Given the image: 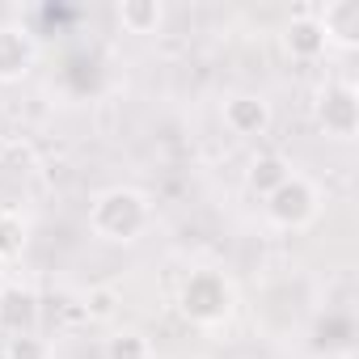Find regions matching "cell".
Here are the masks:
<instances>
[{
	"label": "cell",
	"mask_w": 359,
	"mask_h": 359,
	"mask_svg": "<svg viewBox=\"0 0 359 359\" xmlns=\"http://www.w3.org/2000/svg\"><path fill=\"white\" fill-rule=\"evenodd\" d=\"M0 359H5V351H0Z\"/></svg>",
	"instance_id": "e0dca14e"
},
{
	"label": "cell",
	"mask_w": 359,
	"mask_h": 359,
	"mask_svg": "<svg viewBox=\"0 0 359 359\" xmlns=\"http://www.w3.org/2000/svg\"><path fill=\"white\" fill-rule=\"evenodd\" d=\"M283 47H287V55H296V60H317L330 43H325L317 18H313V13H300V18H292V22L283 26Z\"/></svg>",
	"instance_id": "9c48e42d"
},
{
	"label": "cell",
	"mask_w": 359,
	"mask_h": 359,
	"mask_svg": "<svg viewBox=\"0 0 359 359\" xmlns=\"http://www.w3.org/2000/svg\"><path fill=\"white\" fill-rule=\"evenodd\" d=\"M81 313H85L89 321H110V317L118 313V292H114V287H89V292L81 296Z\"/></svg>",
	"instance_id": "5bb4252c"
},
{
	"label": "cell",
	"mask_w": 359,
	"mask_h": 359,
	"mask_svg": "<svg viewBox=\"0 0 359 359\" xmlns=\"http://www.w3.org/2000/svg\"><path fill=\"white\" fill-rule=\"evenodd\" d=\"M106 359H152V342L140 330H118L106 338Z\"/></svg>",
	"instance_id": "4fadbf2b"
},
{
	"label": "cell",
	"mask_w": 359,
	"mask_h": 359,
	"mask_svg": "<svg viewBox=\"0 0 359 359\" xmlns=\"http://www.w3.org/2000/svg\"><path fill=\"white\" fill-rule=\"evenodd\" d=\"M266 216L279 224V229H304L313 216H317V187L309 177L292 173L279 191L266 195Z\"/></svg>",
	"instance_id": "3957f363"
},
{
	"label": "cell",
	"mask_w": 359,
	"mask_h": 359,
	"mask_svg": "<svg viewBox=\"0 0 359 359\" xmlns=\"http://www.w3.org/2000/svg\"><path fill=\"white\" fill-rule=\"evenodd\" d=\"M34 39L18 26H0V85H18L34 68Z\"/></svg>",
	"instance_id": "8992f818"
},
{
	"label": "cell",
	"mask_w": 359,
	"mask_h": 359,
	"mask_svg": "<svg viewBox=\"0 0 359 359\" xmlns=\"http://www.w3.org/2000/svg\"><path fill=\"white\" fill-rule=\"evenodd\" d=\"M39 292L22 287V283H9L0 287V330H5L9 338L13 334H34L39 325Z\"/></svg>",
	"instance_id": "5b68a950"
},
{
	"label": "cell",
	"mask_w": 359,
	"mask_h": 359,
	"mask_svg": "<svg viewBox=\"0 0 359 359\" xmlns=\"http://www.w3.org/2000/svg\"><path fill=\"white\" fill-rule=\"evenodd\" d=\"M30 241V224L22 212H0V262H9L26 250Z\"/></svg>",
	"instance_id": "7c38bea8"
},
{
	"label": "cell",
	"mask_w": 359,
	"mask_h": 359,
	"mask_svg": "<svg viewBox=\"0 0 359 359\" xmlns=\"http://www.w3.org/2000/svg\"><path fill=\"white\" fill-rule=\"evenodd\" d=\"M0 275H5V262H0Z\"/></svg>",
	"instance_id": "2e32d148"
},
{
	"label": "cell",
	"mask_w": 359,
	"mask_h": 359,
	"mask_svg": "<svg viewBox=\"0 0 359 359\" xmlns=\"http://www.w3.org/2000/svg\"><path fill=\"white\" fill-rule=\"evenodd\" d=\"M148 199L135 191V187H110L102 195H93L89 203V229L102 237V241H135L144 229H148Z\"/></svg>",
	"instance_id": "6da1fadb"
},
{
	"label": "cell",
	"mask_w": 359,
	"mask_h": 359,
	"mask_svg": "<svg viewBox=\"0 0 359 359\" xmlns=\"http://www.w3.org/2000/svg\"><path fill=\"white\" fill-rule=\"evenodd\" d=\"M317 18V26H321V34H325V43H334V47H359V0H330L325 9H317L313 13Z\"/></svg>",
	"instance_id": "52a82bcc"
},
{
	"label": "cell",
	"mask_w": 359,
	"mask_h": 359,
	"mask_svg": "<svg viewBox=\"0 0 359 359\" xmlns=\"http://www.w3.org/2000/svg\"><path fill=\"white\" fill-rule=\"evenodd\" d=\"M317 123L334 140H351L359 131V93L351 85H325L317 93Z\"/></svg>",
	"instance_id": "277c9868"
},
{
	"label": "cell",
	"mask_w": 359,
	"mask_h": 359,
	"mask_svg": "<svg viewBox=\"0 0 359 359\" xmlns=\"http://www.w3.org/2000/svg\"><path fill=\"white\" fill-rule=\"evenodd\" d=\"M114 18L127 34H156L161 22H165V5L161 0H118Z\"/></svg>",
	"instance_id": "8fae6325"
},
{
	"label": "cell",
	"mask_w": 359,
	"mask_h": 359,
	"mask_svg": "<svg viewBox=\"0 0 359 359\" xmlns=\"http://www.w3.org/2000/svg\"><path fill=\"white\" fill-rule=\"evenodd\" d=\"M0 351H5V359H51V346L39 334H13Z\"/></svg>",
	"instance_id": "9a60e30c"
},
{
	"label": "cell",
	"mask_w": 359,
	"mask_h": 359,
	"mask_svg": "<svg viewBox=\"0 0 359 359\" xmlns=\"http://www.w3.org/2000/svg\"><path fill=\"white\" fill-rule=\"evenodd\" d=\"M233 283L220 271H195L182 287H177V309H182L187 321L195 325H220L233 317Z\"/></svg>",
	"instance_id": "7a4b0ae2"
},
{
	"label": "cell",
	"mask_w": 359,
	"mask_h": 359,
	"mask_svg": "<svg viewBox=\"0 0 359 359\" xmlns=\"http://www.w3.org/2000/svg\"><path fill=\"white\" fill-rule=\"evenodd\" d=\"M292 177V165L279 156V152H258L254 161H250V169H245V187L258 195V199H266L271 191H279L283 182Z\"/></svg>",
	"instance_id": "30bf717a"
},
{
	"label": "cell",
	"mask_w": 359,
	"mask_h": 359,
	"mask_svg": "<svg viewBox=\"0 0 359 359\" xmlns=\"http://www.w3.org/2000/svg\"><path fill=\"white\" fill-rule=\"evenodd\" d=\"M224 127L233 135H262L271 127V102L262 93H233L224 102Z\"/></svg>",
	"instance_id": "ba28073f"
}]
</instances>
